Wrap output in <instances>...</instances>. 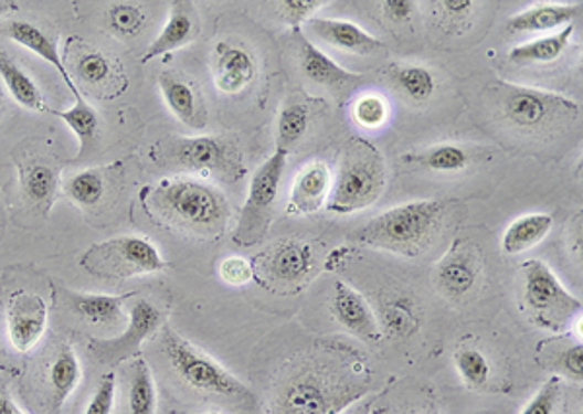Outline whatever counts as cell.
Listing matches in <instances>:
<instances>
[{
  "mask_svg": "<svg viewBox=\"0 0 583 414\" xmlns=\"http://www.w3.org/2000/svg\"><path fill=\"white\" fill-rule=\"evenodd\" d=\"M358 360H314L301 365L278 388L275 414H340L364 395Z\"/></svg>",
  "mask_w": 583,
  "mask_h": 414,
  "instance_id": "cell-1",
  "label": "cell"
},
{
  "mask_svg": "<svg viewBox=\"0 0 583 414\" xmlns=\"http://www.w3.org/2000/svg\"><path fill=\"white\" fill-rule=\"evenodd\" d=\"M146 209L163 224L199 237L222 236L230 220L224 195L197 179H163L148 189Z\"/></svg>",
  "mask_w": 583,
  "mask_h": 414,
  "instance_id": "cell-2",
  "label": "cell"
},
{
  "mask_svg": "<svg viewBox=\"0 0 583 414\" xmlns=\"http://www.w3.org/2000/svg\"><path fill=\"white\" fill-rule=\"evenodd\" d=\"M446 206L442 201H414L399 204L370 220L360 232V242L409 259L428 252L439 236Z\"/></svg>",
  "mask_w": 583,
  "mask_h": 414,
  "instance_id": "cell-3",
  "label": "cell"
},
{
  "mask_svg": "<svg viewBox=\"0 0 583 414\" xmlns=\"http://www.w3.org/2000/svg\"><path fill=\"white\" fill-rule=\"evenodd\" d=\"M385 189V162L380 150L365 140H350L340 156L327 209L335 214L362 211L380 199Z\"/></svg>",
  "mask_w": 583,
  "mask_h": 414,
  "instance_id": "cell-4",
  "label": "cell"
},
{
  "mask_svg": "<svg viewBox=\"0 0 583 414\" xmlns=\"http://www.w3.org/2000/svg\"><path fill=\"white\" fill-rule=\"evenodd\" d=\"M162 347L173 372L189 388L206 395L227 399L235 405L253 406L257 403L255 393L245 383L230 374L226 368H222L206 352L186 341L171 327L163 329Z\"/></svg>",
  "mask_w": 583,
  "mask_h": 414,
  "instance_id": "cell-5",
  "label": "cell"
},
{
  "mask_svg": "<svg viewBox=\"0 0 583 414\" xmlns=\"http://www.w3.org/2000/svg\"><path fill=\"white\" fill-rule=\"evenodd\" d=\"M523 306L534 326L552 333H566L582 316V300L568 293L551 267L539 259L521 263Z\"/></svg>",
  "mask_w": 583,
  "mask_h": 414,
  "instance_id": "cell-6",
  "label": "cell"
},
{
  "mask_svg": "<svg viewBox=\"0 0 583 414\" xmlns=\"http://www.w3.org/2000/svg\"><path fill=\"white\" fill-rule=\"evenodd\" d=\"M81 267L97 278H130L168 270L156 245L142 236H117L82 253Z\"/></svg>",
  "mask_w": 583,
  "mask_h": 414,
  "instance_id": "cell-7",
  "label": "cell"
},
{
  "mask_svg": "<svg viewBox=\"0 0 583 414\" xmlns=\"http://www.w3.org/2000/svg\"><path fill=\"white\" fill-rule=\"evenodd\" d=\"M496 94L504 119L519 130L551 129L562 121H572L580 114L575 102L543 89L498 82Z\"/></svg>",
  "mask_w": 583,
  "mask_h": 414,
  "instance_id": "cell-8",
  "label": "cell"
},
{
  "mask_svg": "<svg viewBox=\"0 0 583 414\" xmlns=\"http://www.w3.org/2000/svg\"><path fill=\"white\" fill-rule=\"evenodd\" d=\"M286 156L288 155L283 150H276L275 155L253 173L247 201L242 206L234 232V242L240 247L259 245L267 236L286 166Z\"/></svg>",
  "mask_w": 583,
  "mask_h": 414,
  "instance_id": "cell-9",
  "label": "cell"
},
{
  "mask_svg": "<svg viewBox=\"0 0 583 414\" xmlns=\"http://www.w3.org/2000/svg\"><path fill=\"white\" fill-rule=\"evenodd\" d=\"M171 162L203 176L237 181L243 176L242 155L232 140L222 137L171 138L166 142Z\"/></svg>",
  "mask_w": 583,
  "mask_h": 414,
  "instance_id": "cell-10",
  "label": "cell"
},
{
  "mask_svg": "<svg viewBox=\"0 0 583 414\" xmlns=\"http://www.w3.org/2000/svg\"><path fill=\"white\" fill-rule=\"evenodd\" d=\"M63 63L66 71L71 66L82 86L96 92L97 96L115 98L129 86L127 74L123 73L119 63H115L114 59L107 57L102 51L92 50L78 38L66 41Z\"/></svg>",
  "mask_w": 583,
  "mask_h": 414,
  "instance_id": "cell-11",
  "label": "cell"
},
{
  "mask_svg": "<svg viewBox=\"0 0 583 414\" xmlns=\"http://www.w3.org/2000/svg\"><path fill=\"white\" fill-rule=\"evenodd\" d=\"M162 326V311L152 301L140 300L130 308L129 327L115 339H92L89 352L104 364L117 365L123 360L137 357L142 342Z\"/></svg>",
  "mask_w": 583,
  "mask_h": 414,
  "instance_id": "cell-12",
  "label": "cell"
},
{
  "mask_svg": "<svg viewBox=\"0 0 583 414\" xmlns=\"http://www.w3.org/2000/svg\"><path fill=\"white\" fill-rule=\"evenodd\" d=\"M253 273L263 276L271 288H294L308 278L314 268V253L304 242H283L261 253L252 263Z\"/></svg>",
  "mask_w": 583,
  "mask_h": 414,
  "instance_id": "cell-13",
  "label": "cell"
},
{
  "mask_svg": "<svg viewBox=\"0 0 583 414\" xmlns=\"http://www.w3.org/2000/svg\"><path fill=\"white\" fill-rule=\"evenodd\" d=\"M480 273H483V263L473 244L455 242L454 247L434 268V283L437 290L449 300H459L470 290H475Z\"/></svg>",
  "mask_w": 583,
  "mask_h": 414,
  "instance_id": "cell-14",
  "label": "cell"
},
{
  "mask_svg": "<svg viewBox=\"0 0 583 414\" xmlns=\"http://www.w3.org/2000/svg\"><path fill=\"white\" fill-rule=\"evenodd\" d=\"M47 304L35 293H14L10 296L9 337L18 352H30L47 329Z\"/></svg>",
  "mask_w": 583,
  "mask_h": 414,
  "instance_id": "cell-15",
  "label": "cell"
},
{
  "mask_svg": "<svg viewBox=\"0 0 583 414\" xmlns=\"http://www.w3.org/2000/svg\"><path fill=\"white\" fill-rule=\"evenodd\" d=\"M212 73L216 88L234 96L252 86L257 76V61L243 45L220 41L212 55Z\"/></svg>",
  "mask_w": 583,
  "mask_h": 414,
  "instance_id": "cell-16",
  "label": "cell"
},
{
  "mask_svg": "<svg viewBox=\"0 0 583 414\" xmlns=\"http://www.w3.org/2000/svg\"><path fill=\"white\" fill-rule=\"evenodd\" d=\"M163 99L179 121L189 129L203 130L206 127V107L203 94L194 82L179 71H163L158 78Z\"/></svg>",
  "mask_w": 583,
  "mask_h": 414,
  "instance_id": "cell-17",
  "label": "cell"
},
{
  "mask_svg": "<svg viewBox=\"0 0 583 414\" xmlns=\"http://www.w3.org/2000/svg\"><path fill=\"white\" fill-rule=\"evenodd\" d=\"M199 33H201V18H199V12L194 9L193 2L176 0L171 4L168 24L163 25L162 33L146 50L142 63L155 61L166 53L186 47L199 38Z\"/></svg>",
  "mask_w": 583,
  "mask_h": 414,
  "instance_id": "cell-18",
  "label": "cell"
},
{
  "mask_svg": "<svg viewBox=\"0 0 583 414\" xmlns=\"http://www.w3.org/2000/svg\"><path fill=\"white\" fill-rule=\"evenodd\" d=\"M332 314L340 326L349 333L360 337L362 341L378 342L381 339L380 321L375 319L372 308L360 294L344 283L335 285L332 296Z\"/></svg>",
  "mask_w": 583,
  "mask_h": 414,
  "instance_id": "cell-19",
  "label": "cell"
},
{
  "mask_svg": "<svg viewBox=\"0 0 583 414\" xmlns=\"http://www.w3.org/2000/svg\"><path fill=\"white\" fill-rule=\"evenodd\" d=\"M306 30L319 40L331 43L335 47L357 55H372L383 47L378 38L364 32L360 25L347 20H331V18H309Z\"/></svg>",
  "mask_w": 583,
  "mask_h": 414,
  "instance_id": "cell-20",
  "label": "cell"
},
{
  "mask_svg": "<svg viewBox=\"0 0 583 414\" xmlns=\"http://www.w3.org/2000/svg\"><path fill=\"white\" fill-rule=\"evenodd\" d=\"M2 33L10 38L12 41H17L18 45H22L25 50L32 51L38 57L47 61L49 65L55 66L57 73L63 76L65 81L66 88L71 89L74 99L76 102H82V92L76 86V82L73 81L71 73L66 71L65 63H63V57L59 53L57 41L53 40L49 33L43 32L38 25L30 24V22H10V24L4 25Z\"/></svg>",
  "mask_w": 583,
  "mask_h": 414,
  "instance_id": "cell-21",
  "label": "cell"
},
{
  "mask_svg": "<svg viewBox=\"0 0 583 414\" xmlns=\"http://www.w3.org/2000/svg\"><path fill=\"white\" fill-rule=\"evenodd\" d=\"M329 193H331L329 168L321 162L308 163L294 181L288 211L298 214L317 212L327 203Z\"/></svg>",
  "mask_w": 583,
  "mask_h": 414,
  "instance_id": "cell-22",
  "label": "cell"
},
{
  "mask_svg": "<svg viewBox=\"0 0 583 414\" xmlns=\"http://www.w3.org/2000/svg\"><path fill=\"white\" fill-rule=\"evenodd\" d=\"M296 38L300 41V47H298V57H300L301 73L308 76L309 81L327 86V88L342 89L350 86L352 82L360 81L358 74H352L337 65L335 61L327 57L324 51L317 50L314 43H309L300 30H296Z\"/></svg>",
  "mask_w": 583,
  "mask_h": 414,
  "instance_id": "cell-23",
  "label": "cell"
},
{
  "mask_svg": "<svg viewBox=\"0 0 583 414\" xmlns=\"http://www.w3.org/2000/svg\"><path fill=\"white\" fill-rule=\"evenodd\" d=\"M582 4H539L521 10L508 20V30L513 33L552 32L572 24Z\"/></svg>",
  "mask_w": 583,
  "mask_h": 414,
  "instance_id": "cell-24",
  "label": "cell"
},
{
  "mask_svg": "<svg viewBox=\"0 0 583 414\" xmlns=\"http://www.w3.org/2000/svg\"><path fill=\"white\" fill-rule=\"evenodd\" d=\"M20 188L28 203L41 212H49L57 197L59 170L47 162L22 163Z\"/></svg>",
  "mask_w": 583,
  "mask_h": 414,
  "instance_id": "cell-25",
  "label": "cell"
},
{
  "mask_svg": "<svg viewBox=\"0 0 583 414\" xmlns=\"http://www.w3.org/2000/svg\"><path fill=\"white\" fill-rule=\"evenodd\" d=\"M132 293L125 296H107V294H76L68 293V306L76 316L94 326H112L121 321L123 306Z\"/></svg>",
  "mask_w": 583,
  "mask_h": 414,
  "instance_id": "cell-26",
  "label": "cell"
},
{
  "mask_svg": "<svg viewBox=\"0 0 583 414\" xmlns=\"http://www.w3.org/2000/svg\"><path fill=\"white\" fill-rule=\"evenodd\" d=\"M551 230V214H544V212L526 214L521 219L513 220L510 226L506 227L502 236V250L508 255H519V253L541 244L544 237L549 236Z\"/></svg>",
  "mask_w": 583,
  "mask_h": 414,
  "instance_id": "cell-27",
  "label": "cell"
},
{
  "mask_svg": "<svg viewBox=\"0 0 583 414\" xmlns=\"http://www.w3.org/2000/svg\"><path fill=\"white\" fill-rule=\"evenodd\" d=\"M0 78L4 81L10 96L17 99L20 106L38 114H49L47 104L38 84L18 66L17 61L10 57L7 51H0Z\"/></svg>",
  "mask_w": 583,
  "mask_h": 414,
  "instance_id": "cell-28",
  "label": "cell"
},
{
  "mask_svg": "<svg viewBox=\"0 0 583 414\" xmlns=\"http://www.w3.org/2000/svg\"><path fill=\"white\" fill-rule=\"evenodd\" d=\"M81 362L68 344H63L49 368V383H51V397H53V413L57 414L66 399L81 383Z\"/></svg>",
  "mask_w": 583,
  "mask_h": 414,
  "instance_id": "cell-29",
  "label": "cell"
},
{
  "mask_svg": "<svg viewBox=\"0 0 583 414\" xmlns=\"http://www.w3.org/2000/svg\"><path fill=\"white\" fill-rule=\"evenodd\" d=\"M572 33H574V25L570 24L562 28L560 32L552 33V35H544L539 40L521 43L510 51V61L521 66L552 63L566 51Z\"/></svg>",
  "mask_w": 583,
  "mask_h": 414,
  "instance_id": "cell-30",
  "label": "cell"
},
{
  "mask_svg": "<svg viewBox=\"0 0 583 414\" xmlns=\"http://www.w3.org/2000/svg\"><path fill=\"white\" fill-rule=\"evenodd\" d=\"M156 385L150 365L135 358L129 375V414H156Z\"/></svg>",
  "mask_w": 583,
  "mask_h": 414,
  "instance_id": "cell-31",
  "label": "cell"
},
{
  "mask_svg": "<svg viewBox=\"0 0 583 414\" xmlns=\"http://www.w3.org/2000/svg\"><path fill=\"white\" fill-rule=\"evenodd\" d=\"M49 114L55 115L73 129L74 135L81 140V155H86L89 147L96 142L97 132H99V115L96 109L89 106L86 99H82V102H76L71 109H65V112L49 109Z\"/></svg>",
  "mask_w": 583,
  "mask_h": 414,
  "instance_id": "cell-32",
  "label": "cell"
},
{
  "mask_svg": "<svg viewBox=\"0 0 583 414\" xmlns=\"http://www.w3.org/2000/svg\"><path fill=\"white\" fill-rule=\"evenodd\" d=\"M391 81L401 92H405L413 102H428L436 88L434 76L428 68L418 65H393L391 66Z\"/></svg>",
  "mask_w": 583,
  "mask_h": 414,
  "instance_id": "cell-33",
  "label": "cell"
},
{
  "mask_svg": "<svg viewBox=\"0 0 583 414\" xmlns=\"http://www.w3.org/2000/svg\"><path fill=\"white\" fill-rule=\"evenodd\" d=\"M308 127L309 107L301 102L286 104L278 115V150L288 155V150L308 132Z\"/></svg>",
  "mask_w": 583,
  "mask_h": 414,
  "instance_id": "cell-34",
  "label": "cell"
},
{
  "mask_svg": "<svg viewBox=\"0 0 583 414\" xmlns=\"http://www.w3.org/2000/svg\"><path fill=\"white\" fill-rule=\"evenodd\" d=\"M106 191L104 176L99 170H86L76 173L71 179H66L65 193L73 203L81 206H96Z\"/></svg>",
  "mask_w": 583,
  "mask_h": 414,
  "instance_id": "cell-35",
  "label": "cell"
},
{
  "mask_svg": "<svg viewBox=\"0 0 583 414\" xmlns=\"http://www.w3.org/2000/svg\"><path fill=\"white\" fill-rule=\"evenodd\" d=\"M455 365L462 374L463 382L467 383L470 390H483L490 380V364L480 350H457L455 352Z\"/></svg>",
  "mask_w": 583,
  "mask_h": 414,
  "instance_id": "cell-36",
  "label": "cell"
},
{
  "mask_svg": "<svg viewBox=\"0 0 583 414\" xmlns=\"http://www.w3.org/2000/svg\"><path fill=\"white\" fill-rule=\"evenodd\" d=\"M416 162L432 171H462L469 163V155L462 147L455 145H442V147L430 148L426 155L416 158Z\"/></svg>",
  "mask_w": 583,
  "mask_h": 414,
  "instance_id": "cell-37",
  "label": "cell"
},
{
  "mask_svg": "<svg viewBox=\"0 0 583 414\" xmlns=\"http://www.w3.org/2000/svg\"><path fill=\"white\" fill-rule=\"evenodd\" d=\"M383 326L389 333L398 335V337L414 333L418 327V321L414 316L413 306L403 298L391 301L388 308L383 309Z\"/></svg>",
  "mask_w": 583,
  "mask_h": 414,
  "instance_id": "cell-38",
  "label": "cell"
},
{
  "mask_svg": "<svg viewBox=\"0 0 583 414\" xmlns=\"http://www.w3.org/2000/svg\"><path fill=\"white\" fill-rule=\"evenodd\" d=\"M551 364L560 375H566L574 382H582V341L572 342L568 347H560V350H551Z\"/></svg>",
  "mask_w": 583,
  "mask_h": 414,
  "instance_id": "cell-39",
  "label": "cell"
},
{
  "mask_svg": "<svg viewBox=\"0 0 583 414\" xmlns=\"http://www.w3.org/2000/svg\"><path fill=\"white\" fill-rule=\"evenodd\" d=\"M388 115L389 107L385 99L375 94H365L362 98H358L354 106V119L365 129H378L388 121Z\"/></svg>",
  "mask_w": 583,
  "mask_h": 414,
  "instance_id": "cell-40",
  "label": "cell"
},
{
  "mask_svg": "<svg viewBox=\"0 0 583 414\" xmlns=\"http://www.w3.org/2000/svg\"><path fill=\"white\" fill-rule=\"evenodd\" d=\"M142 24H145V12L138 9L137 4L121 2L109 10V25L121 35H135L140 32Z\"/></svg>",
  "mask_w": 583,
  "mask_h": 414,
  "instance_id": "cell-41",
  "label": "cell"
},
{
  "mask_svg": "<svg viewBox=\"0 0 583 414\" xmlns=\"http://www.w3.org/2000/svg\"><path fill=\"white\" fill-rule=\"evenodd\" d=\"M560 395H562V382L560 375H554L549 382L544 383L541 390L537 391L521 414H554L559 406Z\"/></svg>",
  "mask_w": 583,
  "mask_h": 414,
  "instance_id": "cell-42",
  "label": "cell"
},
{
  "mask_svg": "<svg viewBox=\"0 0 583 414\" xmlns=\"http://www.w3.org/2000/svg\"><path fill=\"white\" fill-rule=\"evenodd\" d=\"M115 390H117V380L115 372H106L97 383L96 391L92 395L88 408L84 414H112L115 405Z\"/></svg>",
  "mask_w": 583,
  "mask_h": 414,
  "instance_id": "cell-43",
  "label": "cell"
},
{
  "mask_svg": "<svg viewBox=\"0 0 583 414\" xmlns=\"http://www.w3.org/2000/svg\"><path fill=\"white\" fill-rule=\"evenodd\" d=\"M324 0H283L278 2V14L290 25L308 22L317 9L324 7Z\"/></svg>",
  "mask_w": 583,
  "mask_h": 414,
  "instance_id": "cell-44",
  "label": "cell"
},
{
  "mask_svg": "<svg viewBox=\"0 0 583 414\" xmlns=\"http://www.w3.org/2000/svg\"><path fill=\"white\" fill-rule=\"evenodd\" d=\"M219 273L220 278L230 286L247 285L255 276L252 263L243 259V257H227V259L222 261Z\"/></svg>",
  "mask_w": 583,
  "mask_h": 414,
  "instance_id": "cell-45",
  "label": "cell"
},
{
  "mask_svg": "<svg viewBox=\"0 0 583 414\" xmlns=\"http://www.w3.org/2000/svg\"><path fill=\"white\" fill-rule=\"evenodd\" d=\"M381 9L391 22L405 24L409 22V18L413 17L416 4L411 0H388V2H381Z\"/></svg>",
  "mask_w": 583,
  "mask_h": 414,
  "instance_id": "cell-46",
  "label": "cell"
},
{
  "mask_svg": "<svg viewBox=\"0 0 583 414\" xmlns=\"http://www.w3.org/2000/svg\"><path fill=\"white\" fill-rule=\"evenodd\" d=\"M439 9H444L447 18L457 20V18H465L469 14L473 2L470 0H446V2H439Z\"/></svg>",
  "mask_w": 583,
  "mask_h": 414,
  "instance_id": "cell-47",
  "label": "cell"
},
{
  "mask_svg": "<svg viewBox=\"0 0 583 414\" xmlns=\"http://www.w3.org/2000/svg\"><path fill=\"white\" fill-rule=\"evenodd\" d=\"M0 414H24V411L12 401L4 388H0Z\"/></svg>",
  "mask_w": 583,
  "mask_h": 414,
  "instance_id": "cell-48",
  "label": "cell"
},
{
  "mask_svg": "<svg viewBox=\"0 0 583 414\" xmlns=\"http://www.w3.org/2000/svg\"><path fill=\"white\" fill-rule=\"evenodd\" d=\"M14 10H18L17 2H9V0H0V18L9 17Z\"/></svg>",
  "mask_w": 583,
  "mask_h": 414,
  "instance_id": "cell-49",
  "label": "cell"
},
{
  "mask_svg": "<svg viewBox=\"0 0 583 414\" xmlns=\"http://www.w3.org/2000/svg\"><path fill=\"white\" fill-rule=\"evenodd\" d=\"M2 368H4V364H2V360H0V370H2Z\"/></svg>",
  "mask_w": 583,
  "mask_h": 414,
  "instance_id": "cell-50",
  "label": "cell"
}]
</instances>
